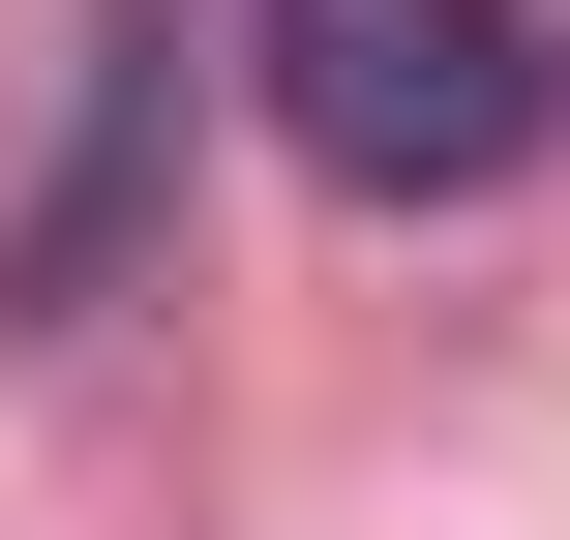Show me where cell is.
I'll return each mask as SVG.
<instances>
[{
	"mask_svg": "<svg viewBox=\"0 0 570 540\" xmlns=\"http://www.w3.org/2000/svg\"><path fill=\"white\" fill-rule=\"evenodd\" d=\"M240 60H271V150H301L331 210H481L570 120L541 0H240Z\"/></svg>",
	"mask_w": 570,
	"mask_h": 540,
	"instance_id": "obj_1",
	"label": "cell"
},
{
	"mask_svg": "<svg viewBox=\"0 0 570 540\" xmlns=\"http://www.w3.org/2000/svg\"><path fill=\"white\" fill-rule=\"evenodd\" d=\"M150 180H180V0H120V60H90V150L30 180V240H0V301L60 331V301H120V240H150Z\"/></svg>",
	"mask_w": 570,
	"mask_h": 540,
	"instance_id": "obj_2",
	"label": "cell"
}]
</instances>
